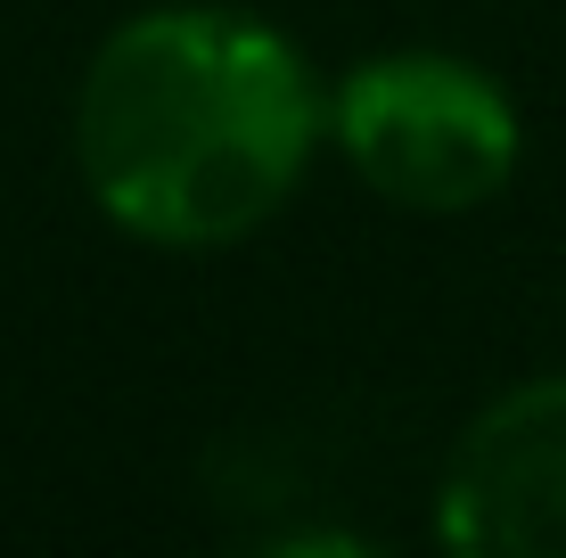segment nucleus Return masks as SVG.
<instances>
[{
  "instance_id": "obj_1",
  "label": "nucleus",
  "mask_w": 566,
  "mask_h": 558,
  "mask_svg": "<svg viewBox=\"0 0 566 558\" xmlns=\"http://www.w3.org/2000/svg\"><path fill=\"white\" fill-rule=\"evenodd\" d=\"M321 131L296 42L239 9H148L115 25L74 99V165L115 230L230 246L287 206Z\"/></svg>"
},
{
  "instance_id": "obj_2",
  "label": "nucleus",
  "mask_w": 566,
  "mask_h": 558,
  "mask_svg": "<svg viewBox=\"0 0 566 558\" xmlns=\"http://www.w3.org/2000/svg\"><path fill=\"white\" fill-rule=\"evenodd\" d=\"M337 140L378 198L411 214H468L517 172V107L493 74L436 50H402L345 74Z\"/></svg>"
},
{
  "instance_id": "obj_3",
  "label": "nucleus",
  "mask_w": 566,
  "mask_h": 558,
  "mask_svg": "<svg viewBox=\"0 0 566 558\" xmlns=\"http://www.w3.org/2000/svg\"><path fill=\"white\" fill-rule=\"evenodd\" d=\"M436 534L460 558H566V378L501 394L460 435Z\"/></svg>"
}]
</instances>
